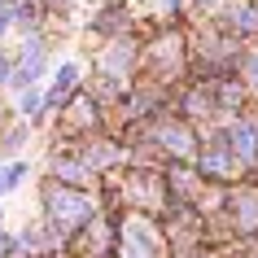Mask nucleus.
I'll return each instance as SVG.
<instances>
[{
    "label": "nucleus",
    "instance_id": "obj_3",
    "mask_svg": "<svg viewBox=\"0 0 258 258\" xmlns=\"http://www.w3.org/2000/svg\"><path fill=\"white\" fill-rule=\"evenodd\" d=\"M9 249H18V245L9 241V236H5V232H0V258H9Z\"/></svg>",
    "mask_w": 258,
    "mask_h": 258
},
{
    "label": "nucleus",
    "instance_id": "obj_2",
    "mask_svg": "<svg viewBox=\"0 0 258 258\" xmlns=\"http://www.w3.org/2000/svg\"><path fill=\"white\" fill-rule=\"evenodd\" d=\"M18 109H22V118H27V122H40V118H44V101H40V92H22Z\"/></svg>",
    "mask_w": 258,
    "mask_h": 258
},
{
    "label": "nucleus",
    "instance_id": "obj_1",
    "mask_svg": "<svg viewBox=\"0 0 258 258\" xmlns=\"http://www.w3.org/2000/svg\"><path fill=\"white\" fill-rule=\"evenodd\" d=\"M48 215H53V223H61V228H79V223H88L92 206H88V197H75V192L48 188Z\"/></svg>",
    "mask_w": 258,
    "mask_h": 258
}]
</instances>
